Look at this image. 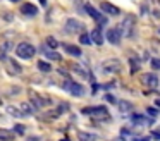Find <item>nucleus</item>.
Wrapping results in <instances>:
<instances>
[{
	"label": "nucleus",
	"mask_w": 160,
	"mask_h": 141,
	"mask_svg": "<svg viewBox=\"0 0 160 141\" xmlns=\"http://www.w3.org/2000/svg\"><path fill=\"white\" fill-rule=\"evenodd\" d=\"M83 113L86 115H91L97 120H110V115H108V110L105 107H86L83 108Z\"/></svg>",
	"instance_id": "f257e3e1"
},
{
	"label": "nucleus",
	"mask_w": 160,
	"mask_h": 141,
	"mask_svg": "<svg viewBox=\"0 0 160 141\" xmlns=\"http://www.w3.org/2000/svg\"><path fill=\"white\" fill-rule=\"evenodd\" d=\"M16 53H18V57H21V58H31L33 55L36 53V50H35V47H33L31 43H19L18 47H16Z\"/></svg>",
	"instance_id": "f03ea898"
},
{
	"label": "nucleus",
	"mask_w": 160,
	"mask_h": 141,
	"mask_svg": "<svg viewBox=\"0 0 160 141\" xmlns=\"http://www.w3.org/2000/svg\"><path fill=\"white\" fill-rule=\"evenodd\" d=\"M64 88H66L71 95H74V96H84V93H86L84 86L79 84V83H76V81H66V83H64Z\"/></svg>",
	"instance_id": "7ed1b4c3"
},
{
	"label": "nucleus",
	"mask_w": 160,
	"mask_h": 141,
	"mask_svg": "<svg viewBox=\"0 0 160 141\" xmlns=\"http://www.w3.org/2000/svg\"><path fill=\"white\" fill-rule=\"evenodd\" d=\"M132 28H134V17L128 16L124 19V23H122L121 26H117V29L121 31L122 36H131V34H132Z\"/></svg>",
	"instance_id": "20e7f679"
},
{
	"label": "nucleus",
	"mask_w": 160,
	"mask_h": 141,
	"mask_svg": "<svg viewBox=\"0 0 160 141\" xmlns=\"http://www.w3.org/2000/svg\"><path fill=\"white\" fill-rule=\"evenodd\" d=\"M102 71L105 74H115V72L121 71V62L115 60V58H110V60H105L102 64Z\"/></svg>",
	"instance_id": "39448f33"
},
{
	"label": "nucleus",
	"mask_w": 160,
	"mask_h": 141,
	"mask_svg": "<svg viewBox=\"0 0 160 141\" xmlns=\"http://www.w3.org/2000/svg\"><path fill=\"white\" fill-rule=\"evenodd\" d=\"M86 12L90 14L91 17H93V19H95V23H97L98 26H105V24H107V17H105L102 12H98V10L95 9L93 5H90V3L86 5Z\"/></svg>",
	"instance_id": "423d86ee"
},
{
	"label": "nucleus",
	"mask_w": 160,
	"mask_h": 141,
	"mask_svg": "<svg viewBox=\"0 0 160 141\" xmlns=\"http://www.w3.org/2000/svg\"><path fill=\"white\" fill-rule=\"evenodd\" d=\"M141 83L146 88H157V86H158V78H157L155 74H152V72H148V74L141 76Z\"/></svg>",
	"instance_id": "0eeeda50"
},
{
	"label": "nucleus",
	"mask_w": 160,
	"mask_h": 141,
	"mask_svg": "<svg viewBox=\"0 0 160 141\" xmlns=\"http://www.w3.org/2000/svg\"><path fill=\"white\" fill-rule=\"evenodd\" d=\"M83 28H84V24L79 23L78 19H67V23H66L67 33H78V31H83Z\"/></svg>",
	"instance_id": "6e6552de"
},
{
	"label": "nucleus",
	"mask_w": 160,
	"mask_h": 141,
	"mask_svg": "<svg viewBox=\"0 0 160 141\" xmlns=\"http://www.w3.org/2000/svg\"><path fill=\"white\" fill-rule=\"evenodd\" d=\"M29 100H31L33 107H36V108H43L45 105H48V103H50V100L42 98L40 95H35V93H31V95H29Z\"/></svg>",
	"instance_id": "1a4fd4ad"
},
{
	"label": "nucleus",
	"mask_w": 160,
	"mask_h": 141,
	"mask_svg": "<svg viewBox=\"0 0 160 141\" xmlns=\"http://www.w3.org/2000/svg\"><path fill=\"white\" fill-rule=\"evenodd\" d=\"M100 9L103 10V12L110 14V16H117V14L121 12V9L115 7L114 3H110V2H100Z\"/></svg>",
	"instance_id": "9d476101"
},
{
	"label": "nucleus",
	"mask_w": 160,
	"mask_h": 141,
	"mask_svg": "<svg viewBox=\"0 0 160 141\" xmlns=\"http://www.w3.org/2000/svg\"><path fill=\"white\" fill-rule=\"evenodd\" d=\"M121 36L122 34H121V31H119L117 28H112V29L107 31V40L110 41L112 45H117L119 41H121Z\"/></svg>",
	"instance_id": "9b49d317"
},
{
	"label": "nucleus",
	"mask_w": 160,
	"mask_h": 141,
	"mask_svg": "<svg viewBox=\"0 0 160 141\" xmlns=\"http://www.w3.org/2000/svg\"><path fill=\"white\" fill-rule=\"evenodd\" d=\"M90 36H91V41H93V43H97V45L103 43V34H102L100 28H95V29L90 33Z\"/></svg>",
	"instance_id": "f8f14e48"
},
{
	"label": "nucleus",
	"mask_w": 160,
	"mask_h": 141,
	"mask_svg": "<svg viewBox=\"0 0 160 141\" xmlns=\"http://www.w3.org/2000/svg\"><path fill=\"white\" fill-rule=\"evenodd\" d=\"M21 12L26 14V16H35L36 12H38V9H36V5H33V3H22L21 5Z\"/></svg>",
	"instance_id": "ddd939ff"
},
{
	"label": "nucleus",
	"mask_w": 160,
	"mask_h": 141,
	"mask_svg": "<svg viewBox=\"0 0 160 141\" xmlns=\"http://www.w3.org/2000/svg\"><path fill=\"white\" fill-rule=\"evenodd\" d=\"M64 50L67 52L69 55H72V57H79L83 52H81L79 47H76V45H64Z\"/></svg>",
	"instance_id": "4468645a"
},
{
	"label": "nucleus",
	"mask_w": 160,
	"mask_h": 141,
	"mask_svg": "<svg viewBox=\"0 0 160 141\" xmlns=\"http://www.w3.org/2000/svg\"><path fill=\"white\" fill-rule=\"evenodd\" d=\"M14 133L9 129H0V141H14Z\"/></svg>",
	"instance_id": "2eb2a0df"
},
{
	"label": "nucleus",
	"mask_w": 160,
	"mask_h": 141,
	"mask_svg": "<svg viewBox=\"0 0 160 141\" xmlns=\"http://www.w3.org/2000/svg\"><path fill=\"white\" fill-rule=\"evenodd\" d=\"M9 65H11V67H9V72H11V74H21L22 69H21V65H19L14 58H9Z\"/></svg>",
	"instance_id": "dca6fc26"
},
{
	"label": "nucleus",
	"mask_w": 160,
	"mask_h": 141,
	"mask_svg": "<svg viewBox=\"0 0 160 141\" xmlns=\"http://www.w3.org/2000/svg\"><path fill=\"white\" fill-rule=\"evenodd\" d=\"M117 105H119V108H121V112H129V110H132V103L126 102V100H119Z\"/></svg>",
	"instance_id": "f3484780"
},
{
	"label": "nucleus",
	"mask_w": 160,
	"mask_h": 141,
	"mask_svg": "<svg viewBox=\"0 0 160 141\" xmlns=\"http://www.w3.org/2000/svg\"><path fill=\"white\" fill-rule=\"evenodd\" d=\"M36 65H38V69L42 72H50V71H52V65H50L48 62H45V60H38V62H36Z\"/></svg>",
	"instance_id": "a211bd4d"
},
{
	"label": "nucleus",
	"mask_w": 160,
	"mask_h": 141,
	"mask_svg": "<svg viewBox=\"0 0 160 141\" xmlns=\"http://www.w3.org/2000/svg\"><path fill=\"white\" fill-rule=\"evenodd\" d=\"M78 139L79 141H95V136L90 133H78Z\"/></svg>",
	"instance_id": "6ab92c4d"
},
{
	"label": "nucleus",
	"mask_w": 160,
	"mask_h": 141,
	"mask_svg": "<svg viewBox=\"0 0 160 141\" xmlns=\"http://www.w3.org/2000/svg\"><path fill=\"white\" fill-rule=\"evenodd\" d=\"M21 112L24 113V115H33L35 110H33V107L29 105V103H22V105H21Z\"/></svg>",
	"instance_id": "aec40b11"
},
{
	"label": "nucleus",
	"mask_w": 160,
	"mask_h": 141,
	"mask_svg": "<svg viewBox=\"0 0 160 141\" xmlns=\"http://www.w3.org/2000/svg\"><path fill=\"white\" fill-rule=\"evenodd\" d=\"M7 112L11 113V115H14V117H21V115H24V113H22L21 110H18L16 107H7Z\"/></svg>",
	"instance_id": "412c9836"
},
{
	"label": "nucleus",
	"mask_w": 160,
	"mask_h": 141,
	"mask_svg": "<svg viewBox=\"0 0 160 141\" xmlns=\"http://www.w3.org/2000/svg\"><path fill=\"white\" fill-rule=\"evenodd\" d=\"M129 64H131V74H134V72H138V69H139L138 58H131V60H129Z\"/></svg>",
	"instance_id": "4be33fe9"
},
{
	"label": "nucleus",
	"mask_w": 160,
	"mask_h": 141,
	"mask_svg": "<svg viewBox=\"0 0 160 141\" xmlns=\"http://www.w3.org/2000/svg\"><path fill=\"white\" fill-rule=\"evenodd\" d=\"M79 41H81V45H90L91 43V36H90V34H86V33H83L79 36Z\"/></svg>",
	"instance_id": "5701e85b"
},
{
	"label": "nucleus",
	"mask_w": 160,
	"mask_h": 141,
	"mask_svg": "<svg viewBox=\"0 0 160 141\" xmlns=\"http://www.w3.org/2000/svg\"><path fill=\"white\" fill-rule=\"evenodd\" d=\"M47 45H48L50 48H57V47H59V41H57L55 38L50 36V38H47Z\"/></svg>",
	"instance_id": "b1692460"
},
{
	"label": "nucleus",
	"mask_w": 160,
	"mask_h": 141,
	"mask_svg": "<svg viewBox=\"0 0 160 141\" xmlns=\"http://www.w3.org/2000/svg\"><path fill=\"white\" fill-rule=\"evenodd\" d=\"M132 120H134L136 124H148V120H146L143 115H132Z\"/></svg>",
	"instance_id": "393cba45"
},
{
	"label": "nucleus",
	"mask_w": 160,
	"mask_h": 141,
	"mask_svg": "<svg viewBox=\"0 0 160 141\" xmlns=\"http://www.w3.org/2000/svg\"><path fill=\"white\" fill-rule=\"evenodd\" d=\"M45 55H47L48 58H52V60H60V58H62L59 53H55V52H47Z\"/></svg>",
	"instance_id": "a878e982"
},
{
	"label": "nucleus",
	"mask_w": 160,
	"mask_h": 141,
	"mask_svg": "<svg viewBox=\"0 0 160 141\" xmlns=\"http://www.w3.org/2000/svg\"><path fill=\"white\" fill-rule=\"evenodd\" d=\"M24 126H21V124H16V127H14V133H18V134H21V136H22V134H24Z\"/></svg>",
	"instance_id": "bb28decb"
},
{
	"label": "nucleus",
	"mask_w": 160,
	"mask_h": 141,
	"mask_svg": "<svg viewBox=\"0 0 160 141\" xmlns=\"http://www.w3.org/2000/svg\"><path fill=\"white\" fill-rule=\"evenodd\" d=\"M152 67L153 69H160V60L158 58H152Z\"/></svg>",
	"instance_id": "cd10ccee"
},
{
	"label": "nucleus",
	"mask_w": 160,
	"mask_h": 141,
	"mask_svg": "<svg viewBox=\"0 0 160 141\" xmlns=\"http://www.w3.org/2000/svg\"><path fill=\"white\" fill-rule=\"evenodd\" d=\"M146 112H148L152 117H155V115H157V110L153 108V107H148V108H146Z\"/></svg>",
	"instance_id": "c85d7f7f"
},
{
	"label": "nucleus",
	"mask_w": 160,
	"mask_h": 141,
	"mask_svg": "<svg viewBox=\"0 0 160 141\" xmlns=\"http://www.w3.org/2000/svg\"><path fill=\"white\" fill-rule=\"evenodd\" d=\"M152 136L155 138V139H160V131H152Z\"/></svg>",
	"instance_id": "c756f323"
},
{
	"label": "nucleus",
	"mask_w": 160,
	"mask_h": 141,
	"mask_svg": "<svg viewBox=\"0 0 160 141\" xmlns=\"http://www.w3.org/2000/svg\"><path fill=\"white\" fill-rule=\"evenodd\" d=\"M132 141H150V138H148V136H143V138H134Z\"/></svg>",
	"instance_id": "7c9ffc66"
},
{
	"label": "nucleus",
	"mask_w": 160,
	"mask_h": 141,
	"mask_svg": "<svg viewBox=\"0 0 160 141\" xmlns=\"http://www.w3.org/2000/svg\"><path fill=\"white\" fill-rule=\"evenodd\" d=\"M107 100H108V102H112V103H115V98H114V96H110V95H107Z\"/></svg>",
	"instance_id": "2f4dec72"
},
{
	"label": "nucleus",
	"mask_w": 160,
	"mask_h": 141,
	"mask_svg": "<svg viewBox=\"0 0 160 141\" xmlns=\"http://www.w3.org/2000/svg\"><path fill=\"white\" fill-rule=\"evenodd\" d=\"M128 134H129V133H128V129H122V136L128 138Z\"/></svg>",
	"instance_id": "473e14b6"
},
{
	"label": "nucleus",
	"mask_w": 160,
	"mask_h": 141,
	"mask_svg": "<svg viewBox=\"0 0 160 141\" xmlns=\"http://www.w3.org/2000/svg\"><path fill=\"white\" fill-rule=\"evenodd\" d=\"M155 105H157V107H160V98H157V102H155Z\"/></svg>",
	"instance_id": "72a5a7b5"
},
{
	"label": "nucleus",
	"mask_w": 160,
	"mask_h": 141,
	"mask_svg": "<svg viewBox=\"0 0 160 141\" xmlns=\"http://www.w3.org/2000/svg\"><path fill=\"white\" fill-rule=\"evenodd\" d=\"M40 3H42V5H45V3H47V0H40Z\"/></svg>",
	"instance_id": "f704fd0d"
},
{
	"label": "nucleus",
	"mask_w": 160,
	"mask_h": 141,
	"mask_svg": "<svg viewBox=\"0 0 160 141\" xmlns=\"http://www.w3.org/2000/svg\"><path fill=\"white\" fill-rule=\"evenodd\" d=\"M11 2H18V0H11Z\"/></svg>",
	"instance_id": "c9c22d12"
},
{
	"label": "nucleus",
	"mask_w": 160,
	"mask_h": 141,
	"mask_svg": "<svg viewBox=\"0 0 160 141\" xmlns=\"http://www.w3.org/2000/svg\"><path fill=\"white\" fill-rule=\"evenodd\" d=\"M158 33H160V28H158Z\"/></svg>",
	"instance_id": "e433bc0d"
},
{
	"label": "nucleus",
	"mask_w": 160,
	"mask_h": 141,
	"mask_svg": "<svg viewBox=\"0 0 160 141\" xmlns=\"http://www.w3.org/2000/svg\"><path fill=\"white\" fill-rule=\"evenodd\" d=\"M0 103H2V100H0Z\"/></svg>",
	"instance_id": "4c0bfd02"
},
{
	"label": "nucleus",
	"mask_w": 160,
	"mask_h": 141,
	"mask_svg": "<svg viewBox=\"0 0 160 141\" xmlns=\"http://www.w3.org/2000/svg\"><path fill=\"white\" fill-rule=\"evenodd\" d=\"M158 2H160V0H158Z\"/></svg>",
	"instance_id": "58836bf2"
}]
</instances>
